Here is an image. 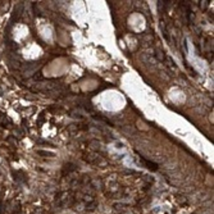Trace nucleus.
I'll return each instance as SVG.
<instances>
[{
	"mask_svg": "<svg viewBox=\"0 0 214 214\" xmlns=\"http://www.w3.org/2000/svg\"><path fill=\"white\" fill-rule=\"evenodd\" d=\"M140 160L145 164V167L148 168V169H150V171H156V169H158V164H155V163H153V162H149V160L144 159L142 156H140Z\"/></svg>",
	"mask_w": 214,
	"mask_h": 214,
	"instance_id": "f257e3e1",
	"label": "nucleus"
},
{
	"mask_svg": "<svg viewBox=\"0 0 214 214\" xmlns=\"http://www.w3.org/2000/svg\"><path fill=\"white\" fill-rule=\"evenodd\" d=\"M37 154L39 155H45V156H54L53 153H50V151H42V150H37Z\"/></svg>",
	"mask_w": 214,
	"mask_h": 214,
	"instance_id": "f03ea898",
	"label": "nucleus"
}]
</instances>
